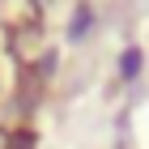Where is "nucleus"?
<instances>
[{"label":"nucleus","mask_w":149,"mask_h":149,"mask_svg":"<svg viewBox=\"0 0 149 149\" xmlns=\"http://www.w3.org/2000/svg\"><path fill=\"white\" fill-rule=\"evenodd\" d=\"M136 68H141V51H124V60H119V72H124V77H136Z\"/></svg>","instance_id":"nucleus-1"}]
</instances>
